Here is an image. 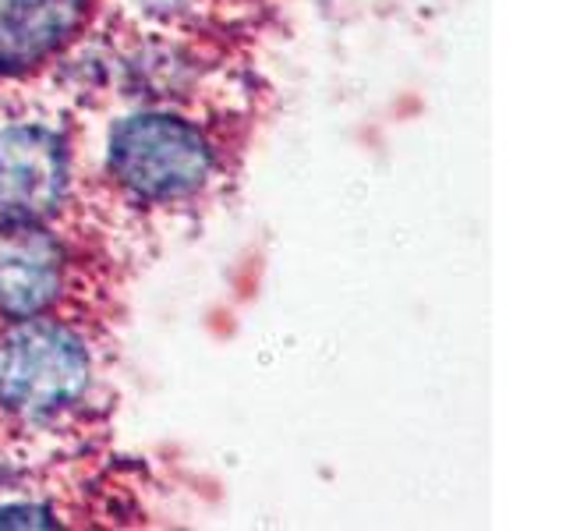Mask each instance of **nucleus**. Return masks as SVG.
<instances>
[{"label": "nucleus", "instance_id": "nucleus-2", "mask_svg": "<svg viewBox=\"0 0 566 531\" xmlns=\"http://www.w3.org/2000/svg\"><path fill=\"white\" fill-rule=\"evenodd\" d=\"M88 386V354L50 319H22L0 336V404L22 418L57 415Z\"/></svg>", "mask_w": 566, "mask_h": 531}, {"label": "nucleus", "instance_id": "nucleus-4", "mask_svg": "<svg viewBox=\"0 0 566 531\" xmlns=\"http://www.w3.org/2000/svg\"><path fill=\"white\" fill-rule=\"evenodd\" d=\"M64 248L40 220L0 217V315L40 319L64 288Z\"/></svg>", "mask_w": 566, "mask_h": 531}, {"label": "nucleus", "instance_id": "nucleus-6", "mask_svg": "<svg viewBox=\"0 0 566 531\" xmlns=\"http://www.w3.org/2000/svg\"><path fill=\"white\" fill-rule=\"evenodd\" d=\"M57 521L50 518V510L46 507H0V528H53Z\"/></svg>", "mask_w": 566, "mask_h": 531}, {"label": "nucleus", "instance_id": "nucleus-1", "mask_svg": "<svg viewBox=\"0 0 566 531\" xmlns=\"http://www.w3.org/2000/svg\"><path fill=\"white\" fill-rule=\"evenodd\" d=\"M106 164L135 199L167 206L206 188L217 153L199 124L174 114H135L114 124Z\"/></svg>", "mask_w": 566, "mask_h": 531}, {"label": "nucleus", "instance_id": "nucleus-3", "mask_svg": "<svg viewBox=\"0 0 566 531\" xmlns=\"http://www.w3.org/2000/svg\"><path fill=\"white\" fill-rule=\"evenodd\" d=\"M67 185L64 138L46 124L0 128V217L43 220Z\"/></svg>", "mask_w": 566, "mask_h": 531}, {"label": "nucleus", "instance_id": "nucleus-7", "mask_svg": "<svg viewBox=\"0 0 566 531\" xmlns=\"http://www.w3.org/2000/svg\"><path fill=\"white\" fill-rule=\"evenodd\" d=\"M153 11H188V8H199V0H146Z\"/></svg>", "mask_w": 566, "mask_h": 531}, {"label": "nucleus", "instance_id": "nucleus-5", "mask_svg": "<svg viewBox=\"0 0 566 531\" xmlns=\"http://www.w3.org/2000/svg\"><path fill=\"white\" fill-rule=\"evenodd\" d=\"M93 0H8L0 8V75H25L75 43Z\"/></svg>", "mask_w": 566, "mask_h": 531}]
</instances>
